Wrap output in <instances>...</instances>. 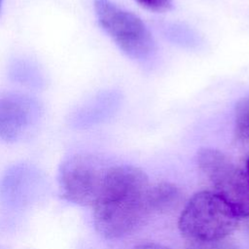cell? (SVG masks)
<instances>
[{
  "mask_svg": "<svg viewBox=\"0 0 249 249\" xmlns=\"http://www.w3.org/2000/svg\"><path fill=\"white\" fill-rule=\"evenodd\" d=\"M141 6L148 10L162 12L170 8L172 0H136Z\"/></svg>",
  "mask_w": 249,
  "mask_h": 249,
  "instance_id": "9",
  "label": "cell"
},
{
  "mask_svg": "<svg viewBox=\"0 0 249 249\" xmlns=\"http://www.w3.org/2000/svg\"><path fill=\"white\" fill-rule=\"evenodd\" d=\"M238 217L215 192L195 194L185 205L178 220L183 236L203 245L223 240L237 227Z\"/></svg>",
  "mask_w": 249,
  "mask_h": 249,
  "instance_id": "2",
  "label": "cell"
},
{
  "mask_svg": "<svg viewBox=\"0 0 249 249\" xmlns=\"http://www.w3.org/2000/svg\"><path fill=\"white\" fill-rule=\"evenodd\" d=\"M219 242V241H218ZM209 246V249H238L234 246H231V245H217V242H214V243H209V244H206Z\"/></svg>",
  "mask_w": 249,
  "mask_h": 249,
  "instance_id": "11",
  "label": "cell"
},
{
  "mask_svg": "<svg viewBox=\"0 0 249 249\" xmlns=\"http://www.w3.org/2000/svg\"><path fill=\"white\" fill-rule=\"evenodd\" d=\"M201 173L239 218L249 219V176L226 154L213 148H201L196 157Z\"/></svg>",
  "mask_w": 249,
  "mask_h": 249,
  "instance_id": "4",
  "label": "cell"
},
{
  "mask_svg": "<svg viewBox=\"0 0 249 249\" xmlns=\"http://www.w3.org/2000/svg\"><path fill=\"white\" fill-rule=\"evenodd\" d=\"M149 189V178L139 167L122 164L106 168L92 205L97 232L106 239H119L136 231L152 213Z\"/></svg>",
  "mask_w": 249,
  "mask_h": 249,
  "instance_id": "1",
  "label": "cell"
},
{
  "mask_svg": "<svg viewBox=\"0 0 249 249\" xmlns=\"http://www.w3.org/2000/svg\"><path fill=\"white\" fill-rule=\"evenodd\" d=\"M180 197V190L171 183L163 182L150 186L148 200L151 212H166L176 206Z\"/></svg>",
  "mask_w": 249,
  "mask_h": 249,
  "instance_id": "7",
  "label": "cell"
},
{
  "mask_svg": "<svg viewBox=\"0 0 249 249\" xmlns=\"http://www.w3.org/2000/svg\"><path fill=\"white\" fill-rule=\"evenodd\" d=\"M106 168L93 159L76 155L65 160L58 171L62 197L79 205H93L101 189Z\"/></svg>",
  "mask_w": 249,
  "mask_h": 249,
  "instance_id": "5",
  "label": "cell"
},
{
  "mask_svg": "<svg viewBox=\"0 0 249 249\" xmlns=\"http://www.w3.org/2000/svg\"><path fill=\"white\" fill-rule=\"evenodd\" d=\"M246 173H247L248 176H249V159H248L247 161H246Z\"/></svg>",
  "mask_w": 249,
  "mask_h": 249,
  "instance_id": "12",
  "label": "cell"
},
{
  "mask_svg": "<svg viewBox=\"0 0 249 249\" xmlns=\"http://www.w3.org/2000/svg\"><path fill=\"white\" fill-rule=\"evenodd\" d=\"M93 8L100 27L125 55L138 62L155 56L156 42L139 17L111 0H93Z\"/></svg>",
  "mask_w": 249,
  "mask_h": 249,
  "instance_id": "3",
  "label": "cell"
},
{
  "mask_svg": "<svg viewBox=\"0 0 249 249\" xmlns=\"http://www.w3.org/2000/svg\"><path fill=\"white\" fill-rule=\"evenodd\" d=\"M132 249H171L167 246L159 244V243H154V242H146V243H140L135 245Z\"/></svg>",
  "mask_w": 249,
  "mask_h": 249,
  "instance_id": "10",
  "label": "cell"
},
{
  "mask_svg": "<svg viewBox=\"0 0 249 249\" xmlns=\"http://www.w3.org/2000/svg\"><path fill=\"white\" fill-rule=\"evenodd\" d=\"M233 127L235 136L249 144V94L240 98L234 107Z\"/></svg>",
  "mask_w": 249,
  "mask_h": 249,
  "instance_id": "8",
  "label": "cell"
},
{
  "mask_svg": "<svg viewBox=\"0 0 249 249\" xmlns=\"http://www.w3.org/2000/svg\"><path fill=\"white\" fill-rule=\"evenodd\" d=\"M42 116V105L35 97L21 92L0 94V139L16 142L30 135Z\"/></svg>",
  "mask_w": 249,
  "mask_h": 249,
  "instance_id": "6",
  "label": "cell"
},
{
  "mask_svg": "<svg viewBox=\"0 0 249 249\" xmlns=\"http://www.w3.org/2000/svg\"><path fill=\"white\" fill-rule=\"evenodd\" d=\"M2 1H3V0H0V7H1V4H2Z\"/></svg>",
  "mask_w": 249,
  "mask_h": 249,
  "instance_id": "13",
  "label": "cell"
}]
</instances>
